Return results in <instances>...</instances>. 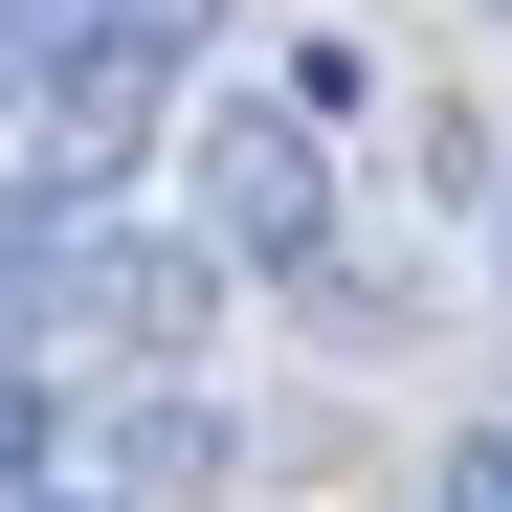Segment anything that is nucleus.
Wrapping results in <instances>:
<instances>
[{"label":"nucleus","mask_w":512,"mask_h":512,"mask_svg":"<svg viewBox=\"0 0 512 512\" xmlns=\"http://www.w3.org/2000/svg\"><path fill=\"white\" fill-rule=\"evenodd\" d=\"M423 512H512V446H490V423L446 446V490H423Z\"/></svg>","instance_id":"f03ea898"},{"label":"nucleus","mask_w":512,"mask_h":512,"mask_svg":"<svg viewBox=\"0 0 512 512\" xmlns=\"http://www.w3.org/2000/svg\"><path fill=\"white\" fill-rule=\"evenodd\" d=\"M23 512H134V490H23Z\"/></svg>","instance_id":"20e7f679"},{"label":"nucleus","mask_w":512,"mask_h":512,"mask_svg":"<svg viewBox=\"0 0 512 512\" xmlns=\"http://www.w3.org/2000/svg\"><path fill=\"white\" fill-rule=\"evenodd\" d=\"M179 179H201V268H290V290H334V156H312L290 90H223V112L179 134Z\"/></svg>","instance_id":"f257e3e1"},{"label":"nucleus","mask_w":512,"mask_h":512,"mask_svg":"<svg viewBox=\"0 0 512 512\" xmlns=\"http://www.w3.org/2000/svg\"><path fill=\"white\" fill-rule=\"evenodd\" d=\"M23 67H45V0H0V112H23Z\"/></svg>","instance_id":"7ed1b4c3"}]
</instances>
